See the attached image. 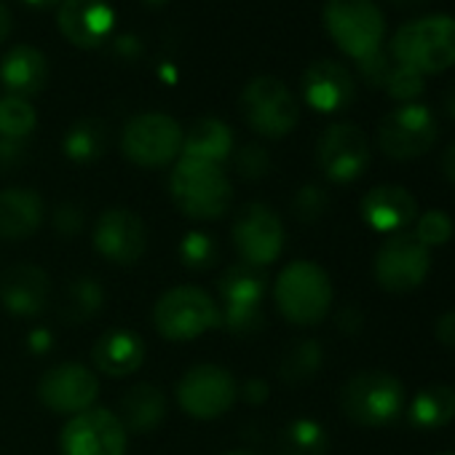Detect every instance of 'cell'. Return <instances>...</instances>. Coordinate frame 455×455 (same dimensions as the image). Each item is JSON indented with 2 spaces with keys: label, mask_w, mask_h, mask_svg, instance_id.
Masks as SVG:
<instances>
[{
  "label": "cell",
  "mask_w": 455,
  "mask_h": 455,
  "mask_svg": "<svg viewBox=\"0 0 455 455\" xmlns=\"http://www.w3.org/2000/svg\"><path fill=\"white\" fill-rule=\"evenodd\" d=\"M169 193L174 206L196 222L220 220L234 206V185L222 166L182 156L169 174Z\"/></svg>",
  "instance_id": "obj_1"
},
{
  "label": "cell",
  "mask_w": 455,
  "mask_h": 455,
  "mask_svg": "<svg viewBox=\"0 0 455 455\" xmlns=\"http://www.w3.org/2000/svg\"><path fill=\"white\" fill-rule=\"evenodd\" d=\"M335 300L330 274L314 260H292L274 282L276 311L295 327H316Z\"/></svg>",
  "instance_id": "obj_2"
},
{
  "label": "cell",
  "mask_w": 455,
  "mask_h": 455,
  "mask_svg": "<svg viewBox=\"0 0 455 455\" xmlns=\"http://www.w3.org/2000/svg\"><path fill=\"white\" fill-rule=\"evenodd\" d=\"M391 60L415 73H442L455 65V17L431 14L404 22L391 38Z\"/></svg>",
  "instance_id": "obj_3"
},
{
  "label": "cell",
  "mask_w": 455,
  "mask_h": 455,
  "mask_svg": "<svg viewBox=\"0 0 455 455\" xmlns=\"http://www.w3.org/2000/svg\"><path fill=\"white\" fill-rule=\"evenodd\" d=\"M343 415L362 428H380L404 412V386L386 370H362L340 388Z\"/></svg>",
  "instance_id": "obj_4"
},
{
  "label": "cell",
  "mask_w": 455,
  "mask_h": 455,
  "mask_svg": "<svg viewBox=\"0 0 455 455\" xmlns=\"http://www.w3.org/2000/svg\"><path fill=\"white\" fill-rule=\"evenodd\" d=\"M153 327L161 338L174 343L196 340L220 327V306L201 287H172L153 306Z\"/></svg>",
  "instance_id": "obj_5"
},
{
  "label": "cell",
  "mask_w": 455,
  "mask_h": 455,
  "mask_svg": "<svg viewBox=\"0 0 455 455\" xmlns=\"http://www.w3.org/2000/svg\"><path fill=\"white\" fill-rule=\"evenodd\" d=\"M268 279L263 268H252L247 263H236L225 268L217 282L220 295V324L234 335H255L263 330V298Z\"/></svg>",
  "instance_id": "obj_6"
},
{
  "label": "cell",
  "mask_w": 455,
  "mask_h": 455,
  "mask_svg": "<svg viewBox=\"0 0 455 455\" xmlns=\"http://www.w3.org/2000/svg\"><path fill=\"white\" fill-rule=\"evenodd\" d=\"M324 25L340 52L356 62L383 49L386 22L375 0H327Z\"/></svg>",
  "instance_id": "obj_7"
},
{
  "label": "cell",
  "mask_w": 455,
  "mask_h": 455,
  "mask_svg": "<svg viewBox=\"0 0 455 455\" xmlns=\"http://www.w3.org/2000/svg\"><path fill=\"white\" fill-rule=\"evenodd\" d=\"M239 108L250 129L268 140L287 137L300 121V105L295 94L274 76L252 78L242 92Z\"/></svg>",
  "instance_id": "obj_8"
},
{
  "label": "cell",
  "mask_w": 455,
  "mask_h": 455,
  "mask_svg": "<svg viewBox=\"0 0 455 455\" xmlns=\"http://www.w3.org/2000/svg\"><path fill=\"white\" fill-rule=\"evenodd\" d=\"M231 239L242 263L252 268H268L284 252V222L268 204L250 201L234 214Z\"/></svg>",
  "instance_id": "obj_9"
},
{
  "label": "cell",
  "mask_w": 455,
  "mask_h": 455,
  "mask_svg": "<svg viewBox=\"0 0 455 455\" xmlns=\"http://www.w3.org/2000/svg\"><path fill=\"white\" fill-rule=\"evenodd\" d=\"M121 150L137 166H166L182 153V126L166 113H140L126 121L121 132Z\"/></svg>",
  "instance_id": "obj_10"
},
{
  "label": "cell",
  "mask_w": 455,
  "mask_h": 455,
  "mask_svg": "<svg viewBox=\"0 0 455 455\" xmlns=\"http://www.w3.org/2000/svg\"><path fill=\"white\" fill-rule=\"evenodd\" d=\"M177 404L188 418L214 420L225 415L239 399L236 378L220 364H193L174 388Z\"/></svg>",
  "instance_id": "obj_11"
},
{
  "label": "cell",
  "mask_w": 455,
  "mask_h": 455,
  "mask_svg": "<svg viewBox=\"0 0 455 455\" xmlns=\"http://www.w3.org/2000/svg\"><path fill=\"white\" fill-rule=\"evenodd\" d=\"M439 137V124L426 105L407 102L386 113L378 124V148L394 161H412L426 156Z\"/></svg>",
  "instance_id": "obj_12"
},
{
  "label": "cell",
  "mask_w": 455,
  "mask_h": 455,
  "mask_svg": "<svg viewBox=\"0 0 455 455\" xmlns=\"http://www.w3.org/2000/svg\"><path fill=\"white\" fill-rule=\"evenodd\" d=\"M431 271V250L423 247L412 234H391L375 252L372 276L380 290L404 295L418 290Z\"/></svg>",
  "instance_id": "obj_13"
},
{
  "label": "cell",
  "mask_w": 455,
  "mask_h": 455,
  "mask_svg": "<svg viewBox=\"0 0 455 455\" xmlns=\"http://www.w3.org/2000/svg\"><path fill=\"white\" fill-rule=\"evenodd\" d=\"M129 431L108 407H89L62 426V455H126Z\"/></svg>",
  "instance_id": "obj_14"
},
{
  "label": "cell",
  "mask_w": 455,
  "mask_h": 455,
  "mask_svg": "<svg viewBox=\"0 0 455 455\" xmlns=\"http://www.w3.org/2000/svg\"><path fill=\"white\" fill-rule=\"evenodd\" d=\"M100 396V378L84 362H60L49 367L38 380V399L57 415H78L94 407Z\"/></svg>",
  "instance_id": "obj_15"
},
{
  "label": "cell",
  "mask_w": 455,
  "mask_h": 455,
  "mask_svg": "<svg viewBox=\"0 0 455 455\" xmlns=\"http://www.w3.org/2000/svg\"><path fill=\"white\" fill-rule=\"evenodd\" d=\"M316 164L330 182L348 185L370 166V142L356 124H330L316 145Z\"/></svg>",
  "instance_id": "obj_16"
},
{
  "label": "cell",
  "mask_w": 455,
  "mask_h": 455,
  "mask_svg": "<svg viewBox=\"0 0 455 455\" xmlns=\"http://www.w3.org/2000/svg\"><path fill=\"white\" fill-rule=\"evenodd\" d=\"M94 250L113 266H134L142 260L148 247L145 222L137 212L116 206L100 214L94 234Z\"/></svg>",
  "instance_id": "obj_17"
},
{
  "label": "cell",
  "mask_w": 455,
  "mask_h": 455,
  "mask_svg": "<svg viewBox=\"0 0 455 455\" xmlns=\"http://www.w3.org/2000/svg\"><path fill=\"white\" fill-rule=\"evenodd\" d=\"M57 25L73 46L97 49L113 36L116 12L108 0H62Z\"/></svg>",
  "instance_id": "obj_18"
},
{
  "label": "cell",
  "mask_w": 455,
  "mask_h": 455,
  "mask_svg": "<svg viewBox=\"0 0 455 455\" xmlns=\"http://www.w3.org/2000/svg\"><path fill=\"white\" fill-rule=\"evenodd\" d=\"M362 220L372 228L375 234H402L407 225L418 217V201L415 196L394 182H383L370 188L359 201Z\"/></svg>",
  "instance_id": "obj_19"
},
{
  "label": "cell",
  "mask_w": 455,
  "mask_h": 455,
  "mask_svg": "<svg viewBox=\"0 0 455 455\" xmlns=\"http://www.w3.org/2000/svg\"><path fill=\"white\" fill-rule=\"evenodd\" d=\"M303 100L316 113H340L346 110L356 97L354 76L332 60H319L306 68L303 73Z\"/></svg>",
  "instance_id": "obj_20"
},
{
  "label": "cell",
  "mask_w": 455,
  "mask_h": 455,
  "mask_svg": "<svg viewBox=\"0 0 455 455\" xmlns=\"http://www.w3.org/2000/svg\"><path fill=\"white\" fill-rule=\"evenodd\" d=\"M52 279L36 263H14L0 274V303L14 316H38L49 306Z\"/></svg>",
  "instance_id": "obj_21"
},
{
  "label": "cell",
  "mask_w": 455,
  "mask_h": 455,
  "mask_svg": "<svg viewBox=\"0 0 455 455\" xmlns=\"http://www.w3.org/2000/svg\"><path fill=\"white\" fill-rule=\"evenodd\" d=\"M46 220L44 196L33 188L0 190V239L22 242L30 239Z\"/></svg>",
  "instance_id": "obj_22"
},
{
  "label": "cell",
  "mask_w": 455,
  "mask_h": 455,
  "mask_svg": "<svg viewBox=\"0 0 455 455\" xmlns=\"http://www.w3.org/2000/svg\"><path fill=\"white\" fill-rule=\"evenodd\" d=\"M145 354H148L145 340L137 332H132L126 327H116L97 338V343L92 348V364L102 375L129 378L142 367Z\"/></svg>",
  "instance_id": "obj_23"
},
{
  "label": "cell",
  "mask_w": 455,
  "mask_h": 455,
  "mask_svg": "<svg viewBox=\"0 0 455 455\" xmlns=\"http://www.w3.org/2000/svg\"><path fill=\"white\" fill-rule=\"evenodd\" d=\"M49 81V60L36 46H14L0 60V84L12 97H33Z\"/></svg>",
  "instance_id": "obj_24"
},
{
  "label": "cell",
  "mask_w": 455,
  "mask_h": 455,
  "mask_svg": "<svg viewBox=\"0 0 455 455\" xmlns=\"http://www.w3.org/2000/svg\"><path fill=\"white\" fill-rule=\"evenodd\" d=\"M116 415L129 434H150L166 418V396L153 383H134L121 394Z\"/></svg>",
  "instance_id": "obj_25"
},
{
  "label": "cell",
  "mask_w": 455,
  "mask_h": 455,
  "mask_svg": "<svg viewBox=\"0 0 455 455\" xmlns=\"http://www.w3.org/2000/svg\"><path fill=\"white\" fill-rule=\"evenodd\" d=\"M234 153V132L220 118H198L190 124L188 132H182V158L217 164L228 161Z\"/></svg>",
  "instance_id": "obj_26"
},
{
  "label": "cell",
  "mask_w": 455,
  "mask_h": 455,
  "mask_svg": "<svg viewBox=\"0 0 455 455\" xmlns=\"http://www.w3.org/2000/svg\"><path fill=\"white\" fill-rule=\"evenodd\" d=\"M455 418V388L447 383H428L420 388L410 407H407V420L410 426L420 431H436L452 423Z\"/></svg>",
  "instance_id": "obj_27"
},
{
  "label": "cell",
  "mask_w": 455,
  "mask_h": 455,
  "mask_svg": "<svg viewBox=\"0 0 455 455\" xmlns=\"http://www.w3.org/2000/svg\"><path fill=\"white\" fill-rule=\"evenodd\" d=\"M108 150V126L100 118H78L62 137V153L76 164H92Z\"/></svg>",
  "instance_id": "obj_28"
},
{
  "label": "cell",
  "mask_w": 455,
  "mask_h": 455,
  "mask_svg": "<svg viewBox=\"0 0 455 455\" xmlns=\"http://www.w3.org/2000/svg\"><path fill=\"white\" fill-rule=\"evenodd\" d=\"M330 434L314 418H295L290 420L276 442L279 455H327Z\"/></svg>",
  "instance_id": "obj_29"
},
{
  "label": "cell",
  "mask_w": 455,
  "mask_h": 455,
  "mask_svg": "<svg viewBox=\"0 0 455 455\" xmlns=\"http://www.w3.org/2000/svg\"><path fill=\"white\" fill-rule=\"evenodd\" d=\"M102 303H105V287L94 276H81V279H73L65 292L62 316L70 324H81V322L97 316Z\"/></svg>",
  "instance_id": "obj_30"
},
{
  "label": "cell",
  "mask_w": 455,
  "mask_h": 455,
  "mask_svg": "<svg viewBox=\"0 0 455 455\" xmlns=\"http://www.w3.org/2000/svg\"><path fill=\"white\" fill-rule=\"evenodd\" d=\"M324 362V351L319 346V340H295L290 343V348L282 354V362H279V375L287 380V383H300V380H308L319 372Z\"/></svg>",
  "instance_id": "obj_31"
},
{
  "label": "cell",
  "mask_w": 455,
  "mask_h": 455,
  "mask_svg": "<svg viewBox=\"0 0 455 455\" xmlns=\"http://www.w3.org/2000/svg\"><path fill=\"white\" fill-rule=\"evenodd\" d=\"M38 124V113L25 97H0V140H28Z\"/></svg>",
  "instance_id": "obj_32"
},
{
  "label": "cell",
  "mask_w": 455,
  "mask_h": 455,
  "mask_svg": "<svg viewBox=\"0 0 455 455\" xmlns=\"http://www.w3.org/2000/svg\"><path fill=\"white\" fill-rule=\"evenodd\" d=\"M180 263L190 271H209L220 258V244L206 231H188L177 247Z\"/></svg>",
  "instance_id": "obj_33"
},
{
  "label": "cell",
  "mask_w": 455,
  "mask_h": 455,
  "mask_svg": "<svg viewBox=\"0 0 455 455\" xmlns=\"http://www.w3.org/2000/svg\"><path fill=\"white\" fill-rule=\"evenodd\" d=\"M452 234H455V225H452L450 214L442 209H428V212L415 217V234L412 236L428 250L444 247L452 239Z\"/></svg>",
  "instance_id": "obj_34"
},
{
  "label": "cell",
  "mask_w": 455,
  "mask_h": 455,
  "mask_svg": "<svg viewBox=\"0 0 455 455\" xmlns=\"http://www.w3.org/2000/svg\"><path fill=\"white\" fill-rule=\"evenodd\" d=\"M383 89L388 92L391 100H399V102L407 105V102H412V100H418V97L423 94L426 81H423V76L415 73L412 68H404V65L394 62V68H391V73H388Z\"/></svg>",
  "instance_id": "obj_35"
},
{
  "label": "cell",
  "mask_w": 455,
  "mask_h": 455,
  "mask_svg": "<svg viewBox=\"0 0 455 455\" xmlns=\"http://www.w3.org/2000/svg\"><path fill=\"white\" fill-rule=\"evenodd\" d=\"M327 209H330V196L319 185H303L292 196V214L300 222H316L319 217H324Z\"/></svg>",
  "instance_id": "obj_36"
},
{
  "label": "cell",
  "mask_w": 455,
  "mask_h": 455,
  "mask_svg": "<svg viewBox=\"0 0 455 455\" xmlns=\"http://www.w3.org/2000/svg\"><path fill=\"white\" fill-rule=\"evenodd\" d=\"M234 166H236L239 177L255 182V180H263L271 172V156H268V150L263 145L250 142V145L239 148V153L234 158Z\"/></svg>",
  "instance_id": "obj_37"
},
{
  "label": "cell",
  "mask_w": 455,
  "mask_h": 455,
  "mask_svg": "<svg viewBox=\"0 0 455 455\" xmlns=\"http://www.w3.org/2000/svg\"><path fill=\"white\" fill-rule=\"evenodd\" d=\"M356 65H359L362 78H364L370 86H383L386 78H388V73H391V68H394L391 54H386L383 49L375 52V54H370L367 60H362V62H356Z\"/></svg>",
  "instance_id": "obj_38"
},
{
  "label": "cell",
  "mask_w": 455,
  "mask_h": 455,
  "mask_svg": "<svg viewBox=\"0 0 455 455\" xmlns=\"http://www.w3.org/2000/svg\"><path fill=\"white\" fill-rule=\"evenodd\" d=\"M54 225H57V231L65 234V236H76L81 228H84V214L78 206L73 204H62L54 214Z\"/></svg>",
  "instance_id": "obj_39"
},
{
  "label": "cell",
  "mask_w": 455,
  "mask_h": 455,
  "mask_svg": "<svg viewBox=\"0 0 455 455\" xmlns=\"http://www.w3.org/2000/svg\"><path fill=\"white\" fill-rule=\"evenodd\" d=\"M28 158L25 140H0V166H17Z\"/></svg>",
  "instance_id": "obj_40"
},
{
  "label": "cell",
  "mask_w": 455,
  "mask_h": 455,
  "mask_svg": "<svg viewBox=\"0 0 455 455\" xmlns=\"http://www.w3.org/2000/svg\"><path fill=\"white\" fill-rule=\"evenodd\" d=\"M434 338L444 346V348H452L455 351V311H447L436 319V327H434Z\"/></svg>",
  "instance_id": "obj_41"
},
{
  "label": "cell",
  "mask_w": 455,
  "mask_h": 455,
  "mask_svg": "<svg viewBox=\"0 0 455 455\" xmlns=\"http://www.w3.org/2000/svg\"><path fill=\"white\" fill-rule=\"evenodd\" d=\"M239 396H244L250 404H260L268 399V383L260 378H250L244 386H239Z\"/></svg>",
  "instance_id": "obj_42"
},
{
  "label": "cell",
  "mask_w": 455,
  "mask_h": 455,
  "mask_svg": "<svg viewBox=\"0 0 455 455\" xmlns=\"http://www.w3.org/2000/svg\"><path fill=\"white\" fill-rule=\"evenodd\" d=\"M116 52H118L121 57H126V60H134V57L142 54V44L137 41V36H121V38L116 41Z\"/></svg>",
  "instance_id": "obj_43"
},
{
  "label": "cell",
  "mask_w": 455,
  "mask_h": 455,
  "mask_svg": "<svg viewBox=\"0 0 455 455\" xmlns=\"http://www.w3.org/2000/svg\"><path fill=\"white\" fill-rule=\"evenodd\" d=\"M442 174H444V180L450 182V185H455V140L442 150Z\"/></svg>",
  "instance_id": "obj_44"
},
{
  "label": "cell",
  "mask_w": 455,
  "mask_h": 455,
  "mask_svg": "<svg viewBox=\"0 0 455 455\" xmlns=\"http://www.w3.org/2000/svg\"><path fill=\"white\" fill-rule=\"evenodd\" d=\"M28 343H30V348H33L36 354H46V351L52 348V332H46V330H36V332H30Z\"/></svg>",
  "instance_id": "obj_45"
},
{
  "label": "cell",
  "mask_w": 455,
  "mask_h": 455,
  "mask_svg": "<svg viewBox=\"0 0 455 455\" xmlns=\"http://www.w3.org/2000/svg\"><path fill=\"white\" fill-rule=\"evenodd\" d=\"M12 33V9L0 0V44H4Z\"/></svg>",
  "instance_id": "obj_46"
},
{
  "label": "cell",
  "mask_w": 455,
  "mask_h": 455,
  "mask_svg": "<svg viewBox=\"0 0 455 455\" xmlns=\"http://www.w3.org/2000/svg\"><path fill=\"white\" fill-rule=\"evenodd\" d=\"M442 105H444V113L455 121V81L447 86V92H444V100H442Z\"/></svg>",
  "instance_id": "obj_47"
},
{
  "label": "cell",
  "mask_w": 455,
  "mask_h": 455,
  "mask_svg": "<svg viewBox=\"0 0 455 455\" xmlns=\"http://www.w3.org/2000/svg\"><path fill=\"white\" fill-rule=\"evenodd\" d=\"M25 4L33 9H52V6H60L62 0H25Z\"/></svg>",
  "instance_id": "obj_48"
},
{
  "label": "cell",
  "mask_w": 455,
  "mask_h": 455,
  "mask_svg": "<svg viewBox=\"0 0 455 455\" xmlns=\"http://www.w3.org/2000/svg\"><path fill=\"white\" fill-rule=\"evenodd\" d=\"M222 455H258V452H252V450H228Z\"/></svg>",
  "instance_id": "obj_49"
},
{
  "label": "cell",
  "mask_w": 455,
  "mask_h": 455,
  "mask_svg": "<svg viewBox=\"0 0 455 455\" xmlns=\"http://www.w3.org/2000/svg\"><path fill=\"white\" fill-rule=\"evenodd\" d=\"M142 4H148V6H164L166 0H142Z\"/></svg>",
  "instance_id": "obj_50"
},
{
  "label": "cell",
  "mask_w": 455,
  "mask_h": 455,
  "mask_svg": "<svg viewBox=\"0 0 455 455\" xmlns=\"http://www.w3.org/2000/svg\"><path fill=\"white\" fill-rule=\"evenodd\" d=\"M394 4H404V6H410V4H420V0H394Z\"/></svg>",
  "instance_id": "obj_51"
},
{
  "label": "cell",
  "mask_w": 455,
  "mask_h": 455,
  "mask_svg": "<svg viewBox=\"0 0 455 455\" xmlns=\"http://www.w3.org/2000/svg\"><path fill=\"white\" fill-rule=\"evenodd\" d=\"M439 455H455V452H439Z\"/></svg>",
  "instance_id": "obj_52"
}]
</instances>
